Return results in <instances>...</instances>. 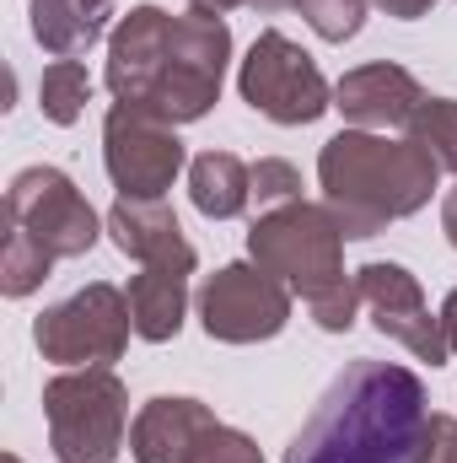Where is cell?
Instances as JSON below:
<instances>
[{
    "label": "cell",
    "instance_id": "cell-7",
    "mask_svg": "<svg viewBox=\"0 0 457 463\" xmlns=\"http://www.w3.org/2000/svg\"><path fill=\"white\" fill-rule=\"evenodd\" d=\"M129 335H135L129 297L108 280L81 286L76 297L43 307L33 324V345L54 366H114L129 350Z\"/></svg>",
    "mask_w": 457,
    "mask_h": 463
},
{
    "label": "cell",
    "instance_id": "cell-25",
    "mask_svg": "<svg viewBox=\"0 0 457 463\" xmlns=\"http://www.w3.org/2000/svg\"><path fill=\"white\" fill-rule=\"evenodd\" d=\"M409 463H457V420L452 415H425V426H420V442H415V453Z\"/></svg>",
    "mask_w": 457,
    "mask_h": 463
},
{
    "label": "cell",
    "instance_id": "cell-20",
    "mask_svg": "<svg viewBox=\"0 0 457 463\" xmlns=\"http://www.w3.org/2000/svg\"><path fill=\"white\" fill-rule=\"evenodd\" d=\"M49 269H54V253H49L33 232H22V227L5 232V253H0V291H5L11 302L33 297V291L49 280Z\"/></svg>",
    "mask_w": 457,
    "mask_h": 463
},
{
    "label": "cell",
    "instance_id": "cell-11",
    "mask_svg": "<svg viewBox=\"0 0 457 463\" xmlns=\"http://www.w3.org/2000/svg\"><path fill=\"white\" fill-rule=\"evenodd\" d=\"M355 286H360V302L371 307V324L398 340L415 361H431V366H447V335H442V313H431L420 280L404 269V264H387V259H371L355 269Z\"/></svg>",
    "mask_w": 457,
    "mask_h": 463
},
{
    "label": "cell",
    "instance_id": "cell-29",
    "mask_svg": "<svg viewBox=\"0 0 457 463\" xmlns=\"http://www.w3.org/2000/svg\"><path fill=\"white\" fill-rule=\"evenodd\" d=\"M237 5H247V0H189V11H205V16H227Z\"/></svg>",
    "mask_w": 457,
    "mask_h": 463
},
{
    "label": "cell",
    "instance_id": "cell-13",
    "mask_svg": "<svg viewBox=\"0 0 457 463\" xmlns=\"http://www.w3.org/2000/svg\"><path fill=\"white\" fill-rule=\"evenodd\" d=\"M425 103V87L393 65V60H377V65H360V71H344L340 87H334V109L350 118V129H409V118L420 114Z\"/></svg>",
    "mask_w": 457,
    "mask_h": 463
},
{
    "label": "cell",
    "instance_id": "cell-21",
    "mask_svg": "<svg viewBox=\"0 0 457 463\" xmlns=\"http://www.w3.org/2000/svg\"><path fill=\"white\" fill-rule=\"evenodd\" d=\"M404 135L420 140V146L436 156L442 173H457V98H425Z\"/></svg>",
    "mask_w": 457,
    "mask_h": 463
},
{
    "label": "cell",
    "instance_id": "cell-27",
    "mask_svg": "<svg viewBox=\"0 0 457 463\" xmlns=\"http://www.w3.org/2000/svg\"><path fill=\"white\" fill-rule=\"evenodd\" d=\"M442 335H447V345L457 355V286L447 291V302H442Z\"/></svg>",
    "mask_w": 457,
    "mask_h": 463
},
{
    "label": "cell",
    "instance_id": "cell-2",
    "mask_svg": "<svg viewBox=\"0 0 457 463\" xmlns=\"http://www.w3.org/2000/svg\"><path fill=\"white\" fill-rule=\"evenodd\" d=\"M318 184L344 237H377L431 205L442 167L409 135L393 140L377 129H340L318 151Z\"/></svg>",
    "mask_w": 457,
    "mask_h": 463
},
{
    "label": "cell",
    "instance_id": "cell-31",
    "mask_svg": "<svg viewBox=\"0 0 457 463\" xmlns=\"http://www.w3.org/2000/svg\"><path fill=\"white\" fill-rule=\"evenodd\" d=\"M0 463H22V458H16V453H5V458H0Z\"/></svg>",
    "mask_w": 457,
    "mask_h": 463
},
{
    "label": "cell",
    "instance_id": "cell-14",
    "mask_svg": "<svg viewBox=\"0 0 457 463\" xmlns=\"http://www.w3.org/2000/svg\"><path fill=\"white\" fill-rule=\"evenodd\" d=\"M103 222H108V237L118 242V253H129V259H140L151 269H183V275H194L200 253L183 237L178 216L167 211V200H124L118 194L114 211Z\"/></svg>",
    "mask_w": 457,
    "mask_h": 463
},
{
    "label": "cell",
    "instance_id": "cell-16",
    "mask_svg": "<svg viewBox=\"0 0 457 463\" xmlns=\"http://www.w3.org/2000/svg\"><path fill=\"white\" fill-rule=\"evenodd\" d=\"M129 313H135V335L151 345L178 340L183 318H189V275L183 269H151L140 264V275H129Z\"/></svg>",
    "mask_w": 457,
    "mask_h": 463
},
{
    "label": "cell",
    "instance_id": "cell-1",
    "mask_svg": "<svg viewBox=\"0 0 457 463\" xmlns=\"http://www.w3.org/2000/svg\"><path fill=\"white\" fill-rule=\"evenodd\" d=\"M425 415V383L409 366L360 355L291 437L285 463H409Z\"/></svg>",
    "mask_w": 457,
    "mask_h": 463
},
{
    "label": "cell",
    "instance_id": "cell-19",
    "mask_svg": "<svg viewBox=\"0 0 457 463\" xmlns=\"http://www.w3.org/2000/svg\"><path fill=\"white\" fill-rule=\"evenodd\" d=\"M87 103H92V76H87V65L81 60H54V65H43V76H38V109L49 124H76V118L87 114Z\"/></svg>",
    "mask_w": 457,
    "mask_h": 463
},
{
    "label": "cell",
    "instance_id": "cell-24",
    "mask_svg": "<svg viewBox=\"0 0 457 463\" xmlns=\"http://www.w3.org/2000/svg\"><path fill=\"white\" fill-rule=\"evenodd\" d=\"M253 200H258L264 211L302 200V173H296L285 156H258V162H253Z\"/></svg>",
    "mask_w": 457,
    "mask_h": 463
},
{
    "label": "cell",
    "instance_id": "cell-17",
    "mask_svg": "<svg viewBox=\"0 0 457 463\" xmlns=\"http://www.w3.org/2000/svg\"><path fill=\"white\" fill-rule=\"evenodd\" d=\"M189 200L210 222H237L253 200V167L231 151H200L189 162Z\"/></svg>",
    "mask_w": 457,
    "mask_h": 463
},
{
    "label": "cell",
    "instance_id": "cell-22",
    "mask_svg": "<svg viewBox=\"0 0 457 463\" xmlns=\"http://www.w3.org/2000/svg\"><path fill=\"white\" fill-rule=\"evenodd\" d=\"M296 11L307 16V27H312L323 43L355 38L360 22H366V0H296Z\"/></svg>",
    "mask_w": 457,
    "mask_h": 463
},
{
    "label": "cell",
    "instance_id": "cell-8",
    "mask_svg": "<svg viewBox=\"0 0 457 463\" xmlns=\"http://www.w3.org/2000/svg\"><path fill=\"white\" fill-rule=\"evenodd\" d=\"M5 222L22 232H33L54 259H81L92 253L98 232L108 222H98V211L87 205V194L76 189L70 173L60 167H22L5 189Z\"/></svg>",
    "mask_w": 457,
    "mask_h": 463
},
{
    "label": "cell",
    "instance_id": "cell-28",
    "mask_svg": "<svg viewBox=\"0 0 457 463\" xmlns=\"http://www.w3.org/2000/svg\"><path fill=\"white\" fill-rule=\"evenodd\" d=\"M442 232H447V242L457 248V189H447V200H442Z\"/></svg>",
    "mask_w": 457,
    "mask_h": 463
},
{
    "label": "cell",
    "instance_id": "cell-9",
    "mask_svg": "<svg viewBox=\"0 0 457 463\" xmlns=\"http://www.w3.org/2000/svg\"><path fill=\"white\" fill-rule=\"evenodd\" d=\"M291 297L296 291L285 280H275L269 269H258V264H221L200 286L194 307H200V324H205L210 340L258 345V340H275L291 324Z\"/></svg>",
    "mask_w": 457,
    "mask_h": 463
},
{
    "label": "cell",
    "instance_id": "cell-26",
    "mask_svg": "<svg viewBox=\"0 0 457 463\" xmlns=\"http://www.w3.org/2000/svg\"><path fill=\"white\" fill-rule=\"evenodd\" d=\"M371 5L387 11V16H398V22H420V16H431L436 0H371Z\"/></svg>",
    "mask_w": 457,
    "mask_h": 463
},
{
    "label": "cell",
    "instance_id": "cell-3",
    "mask_svg": "<svg viewBox=\"0 0 457 463\" xmlns=\"http://www.w3.org/2000/svg\"><path fill=\"white\" fill-rule=\"evenodd\" d=\"M344 237L329 205L312 200H291L275 211H258V222L247 227V253L258 269H269L275 280H285L307 307L329 302L355 286V275H344Z\"/></svg>",
    "mask_w": 457,
    "mask_h": 463
},
{
    "label": "cell",
    "instance_id": "cell-18",
    "mask_svg": "<svg viewBox=\"0 0 457 463\" xmlns=\"http://www.w3.org/2000/svg\"><path fill=\"white\" fill-rule=\"evenodd\" d=\"M108 16L114 5H98V0H33V38L54 60H76L108 33Z\"/></svg>",
    "mask_w": 457,
    "mask_h": 463
},
{
    "label": "cell",
    "instance_id": "cell-12",
    "mask_svg": "<svg viewBox=\"0 0 457 463\" xmlns=\"http://www.w3.org/2000/svg\"><path fill=\"white\" fill-rule=\"evenodd\" d=\"M167 38H173V16L162 5H129L108 33V92L114 103L140 109L167 65Z\"/></svg>",
    "mask_w": 457,
    "mask_h": 463
},
{
    "label": "cell",
    "instance_id": "cell-6",
    "mask_svg": "<svg viewBox=\"0 0 457 463\" xmlns=\"http://www.w3.org/2000/svg\"><path fill=\"white\" fill-rule=\"evenodd\" d=\"M237 92H242V103L253 114L275 118L285 129L318 124V118L334 109V87L323 81L318 60L296 38H285L280 27H264L253 38L247 60L237 65Z\"/></svg>",
    "mask_w": 457,
    "mask_h": 463
},
{
    "label": "cell",
    "instance_id": "cell-30",
    "mask_svg": "<svg viewBox=\"0 0 457 463\" xmlns=\"http://www.w3.org/2000/svg\"><path fill=\"white\" fill-rule=\"evenodd\" d=\"M253 11H264V16H275V11H285V5H296V0H247Z\"/></svg>",
    "mask_w": 457,
    "mask_h": 463
},
{
    "label": "cell",
    "instance_id": "cell-4",
    "mask_svg": "<svg viewBox=\"0 0 457 463\" xmlns=\"http://www.w3.org/2000/svg\"><path fill=\"white\" fill-rule=\"evenodd\" d=\"M43 420L60 463H114L129 437V388L114 366H65L43 383Z\"/></svg>",
    "mask_w": 457,
    "mask_h": 463
},
{
    "label": "cell",
    "instance_id": "cell-10",
    "mask_svg": "<svg viewBox=\"0 0 457 463\" xmlns=\"http://www.w3.org/2000/svg\"><path fill=\"white\" fill-rule=\"evenodd\" d=\"M189 151L178 140V124L140 114L129 103H114L103 118V167L114 178V189L124 200H162L178 173H183Z\"/></svg>",
    "mask_w": 457,
    "mask_h": 463
},
{
    "label": "cell",
    "instance_id": "cell-15",
    "mask_svg": "<svg viewBox=\"0 0 457 463\" xmlns=\"http://www.w3.org/2000/svg\"><path fill=\"white\" fill-rule=\"evenodd\" d=\"M210 426H216V410L200 404V399H178V393L145 399L140 415L129 420V458L135 463H183L189 448Z\"/></svg>",
    "mask_w": 457,
    "mask_h": 463
},
{
    "label": "cell",
    "instance_id": "cell-23",
    "mask_svg": "<svg viewBox=\"0 0 457 463\" xmlns=\"http://www.w3.org/2000/svg\"><path fill=\"white\" fill-rule=\"evenodd\" d=\"M183 463H264V453H258V442L247 437V431H237V426H210L194 448H189V458Z\"/></svg>",
    "mask_w": 457,
    "mask_h": 463
},
{
    "label": "cell",
    "instance_id": "cell-5",
    "mask_svg": "<svg viewBox=\"0 0 457 463\" xmlns=\"http://www.w3.org/2000/svg\"><path fill=\"white\" fill-rule=\"evenodd\" d=\"M227 65H231L227 16H205V11L173 16L167 65H162L151 98L140 103V114L162 118V124H194V118H205L216 103H221Z\"/></svg>",
    "mask_w": 457,
    "mask_h": 463
}]
</instances>
